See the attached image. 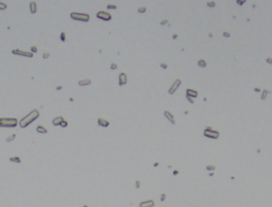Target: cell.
I'll list each match as a JSON object with an SVG mask.
<instances>
[{
  "instance_id": "cell-1",
  "label": "cell",
  "mask_w": 272,
  "mask_h": 207,
  "mask_svg": "<svg viewBox=\"0 0 272 207\" xmlns=\"http://www.w3.org/2000/svg\"><path fill=\"white\" fill-rule=\"evenodd\" d=\"M38 117H39V112H38L37 109H33L32 112L29 113L25 118H22L21 120L19 121V125H20V127H22V129L27 127L29 124L32 123V122H33L34 120H36V119L38 118Z\"/></svg>"
},
{
  "instance_id": "cell-2",
  "label": "cell",
  "mask_w": 272,
  "mask_h": 207,
  "mask_svg": "<svg viewBox=\"0 0 272 207\" xmlns=\"http://www.w3.org/2000/svg\"><path fill=\"white\" fill-rule=\"evenodd\" d=\"M17 123L16 118H0V126L2 127H15Z\"/></svg>"
},
{
  "instance_id": "cell-3",
  "label": "cell",
  "mask_w": 272,
  "mask_h": 207,
  "mask_svg": "<svg viewBox=\"0 0 272 207\" xmlns=\"http://www.w3.org/2000/svg\"><path fill=\"white\" fill-rule=\"evenodd\" d=\"M70 17H71L74 20H79V21H84L87 22L89 20V15L85 13H78V12H72L70 14Z\"/></svg>"
},
{
  "instance_id": "cell-4",
  "label": "cell",
  "mask_w": 272,
  "mask_h": 207,
  "mask_svg": "<svg viewBox=\"0 0 272 207\" xmlns=\"http://www.w3.org/2000/svg\"><path fill=\"white\" fill-rule=\"evenodd\" d=\"M204 136L208 137V138L217 139L219 137V132H218V131H214L212 126H207L206 129L204 130Z\"/></svg>"
},
{
  "instance_id": "cell-5",
  "label": "cell",
  "mask_w": 272,
  "mask_h": 207,
  "mask_svg": "<svg viewBox=\"0 0 272 207\" xmlns=\"http://www.w3.org/2000/svg\"><path fill=\"white\" fill-rule=\"evenodd\" d=\"M97 17L99 19L105 20V21H109V20L112 19V15H111L110 13L103 12V11H99V12L97 13Z\"/></svg>"
},
{
  "instance_id": "cell-6",
  "label": "cell",
  "mask_w": 272,
  "mask_h": 207,
  "mask_svg": "<svg viewBox=\"0 0 272 207\" xmlns=\"http://www.w3.org/2000/svg\"><path fill=\"white\" fill-rule=\"evenodd\" d=\"M181 83H182V81H181L180 79H177V80L174 81V83L172 84V86H171L170 88H169V90H168L169 95H173L174 92L177 91V89H178V88H179V87H180Z\"/></svg>"
},
{
  "instance_id": "cell-7",
  "label": "cell",
  "mask_w": 272,
  "mask_h": 207,
  "mask_svg": "<svg viewBox=\"0 0 272 207\" xmlns=\"http://www.w3.org/2000/svg\"><path fill=\"white\" fill-rule=\"evenodd\" d=\"M13 54H17V55H21V56H27V57H32L33 56V53L31 52H27V51H22L20 49H13L12 51Z\"/></svg>"
},
{
  "instance_id": "cell-8",
  "label": "cell",
  "mask_w": 272,
  "mask_h": 207,
  "mask_svg": "<svg viewBox=\"0 0 272 207\" xmlns=\"http://www.w3.org/2000/svg\"><path fill=\"white\" fill-rule=\"evenodd\" d=\"M128 82V78H127V74L125 73H120L119 74V85L122 86V85H125Z\"/></svg>"
},
{
  "instance_id": "cell-9",
  "label": "cell",
  "mask_w": 272,
  "mask_h": 207,
  "mask_svg": "<svg viewBox=\"0 0 272 207\" xmlns=\"http://www.w3.org/2000/svg\"><path fill=\"white\" fill-rule=\"evenodd\" d=\"M164 116H165V117L167 118L168 120L170 121L172 124H175V120H174V117H173V115H172V114H171L170 112H168V110H166V112H164Z\"/></svg>"
},
{
  "instance_id": "cell-10",
  "label": "cell",
  "mask_w": 272,
  "mask_h": 207,
  "mask_svg": "<svg viewBox=\"0 0 272 207\" xmlns=\"http://www.w3.org/2000/svg\"><path fill=\"white\" fill-rule=\"evenodd\" d=\"M186 96H189V97H191L192 99H195V98L198 97V91H197V90H195V89L188 88L186 90Z\"/></svg>"
},
{
  "instance_id": "cell-11",
  "label": "cell",
  "mask_w": 272,
  "mask_h": 207,
  "mask_svg": "<svg viewBox=\"0 0 272 207\" xmlns=\"http://www.w3.org/2000/svg\"><path fill=\"white\" fill-rule=\"evenodd\" d=\"M154 206V201L149 200V201H144L139 204V207H153Z\"/></svg>"
},
{
  "instance_id": "cell-12",
  "label": "cell",
  "mask_w": 272,
  "mask_h": 207,
  "mask_svg": "<svg viewBox=\"0 0 272 207\" xmlns=\"http://www.w3.org/2000/svg\"><path fill=\"white\" fill-rule=\"evenodd\" d=\"M64 121V118L61 117V116H58V117H55L53 118V120H52V124L55 125V126H57V125H61V123Z\"/></svg>"
},
{
  "instance_id": "cell-13",
  "label": "cell",
  "mask_w": 272,
  "mask_h": 207,
  "mask_svg": "<svg viewBox=\"0 0 272 207\" xmlns=\"http://www.w3.org/2000/svg\"><path fill=\"white\" fill-rule=\"evenodd\" d=\"M98 125L103 126V127H107L110 125V122L107 120H105V119H103V118H99L98 119Z\"/></svg>"
},
{
  "instance_id": "cell-14",
  "label": "cell",
  "mask_w": 272,
  "mask_h": 207,
  "mask_svg": "<svg viewBox=\"0 0 272 207\" xmlns=\"http://www.w3.org/2000/svg\"><path fill=\"white\" fill-rule=\"evenodd\" d=\"M90 83H92V81H90L89 79H84V80L79 81V85L80 86H87V85H89Z\"/></svg>"
},
{
  "instance_id": "cell-15",
  "label": "cell",
  "mask_w": 272,
  "mask_h": 207,
  "mask_svg": "<svg viewBox=\"0 0 272 207\" xmlns=\"http://www.w3.org/2000/svg\"><path fill=\"white\" fill-rule=\"evenodd\" d=\"M30 11H31V13H32V14H35V13H36V11H37V8H36V2H34V1L30 2Z\"/></svg>"
},
{
  "instance_id": "cell-16",
  "label": "cell",
  "mask_w": 272,
  "mask_h": 207,
  "mask_svg": "<svg viewBox=\"0 0 272 207\" xmlns=\"http://www.w3.org/2000/svg\"><path fill=\"white\" fill-rule=\"evenodd\" d=\"M36 132L37 133H42V134H46L47 133V129H46V127H44L43 125H38V126L36 127Z\"/></svg>"
},
{
  "instance_id": "cell-17",
  "label": "cell",
  "mask_w": 272,
  "mask_h": 207,
  "mask_svg": "<svg viewBox=\"0 0 272 207\" xmlns=\"http://www.w3.org/2000/svg\"><path fill=\"white\" fill-rule=\"evenodd\" d=\"M10 162H17V164H20V162H21V160H20V158L18 156H12L11 158H10Z\"/></svg>"
},
{
  "instance_id": "cell-18",
  "label": "cell",
  "mask_w": 272,
  "mask_h": 207,
  "mask_svg": "<svg viewBox=\"0 0 272 207\" xmlns=\"http://www.w3.org/2000/svg\"><path fill=\"white\" fill-rule=\"evenodd\" d=\"M269 92H270V91H269L268 89H264V90H263V94H262V97H261L262 100H265V99L267 98V96H268Z\"/></svg>"
},
{
  "instance_id": "cell-19",
  "label": "cell",
  "mask_w": 272,
  "mask_h": 207,
  "mask_svg": "<svg viewBox=\"0 0 272 207\" xmlns=\"http://www.w3.org/2000/svg\"><path fill=\"white\" fill-rule=\"evenodd\" d=\"M198 66L201 67V68H204V67L206 66V62H205L204 60H200V61L198 62Z\"/></svg>"
},
{
  "instance_id": "cell-20",
  "label": "cell",
  "mask_w": 272,
  "mask_h": 207,
  "mask_svg": "<svg viewBox=\"0 0 272 207\" xmlns=\"http://www.w3.org/2000/svg\"><path fill=\"white\" fill-rule=\"evenodd\" d=\"M216 169V167L214 165H208V166H206V170L207 171H214Z\"/></svg>"
},
{
  "instance_id": "cell-21",
  "label": "cell",
  "mask_w": 272,
  "mask_h": 207,
  "mask_svg": "<svg viewBox=\"0 0 272 207\" xmlns=\"http://www.w3.org/2000/svg\"><path fill=\"white\" fill-rule=\"evenodd\" d=\"M15 137H16L15 134H12L11 136H9L8 138H7V141H8V142H11L12 140H14V138H15Z\"/></svg>"
},
{
  "instance_id": "cell-22",
  "label": "cell",
  "mask_w": 272,
  "mask_h": 207,
  "mask_svg": "<svg viewBox=\"0 0 272 207\" xmlns=\"http://www.w3.org/2000/svg\"><path fill=\"white\" fill-rule=\"evenodd\" d=\"M207 7H209V8L216 7V2L215 1H208V2H207Z\"/></svg>"
},
{
  "instance_id": "cell-23",
  "label": "cell",
  "mask_w": 272,
  "mask_h": 207,
  "mask_svg": "<svg viewBox=\"0 0 272 207\" xmlns=\"http://www.w3.org/2000/svg\"><path fill=\"white\" fill-rule=\"evenodd\" d=\"M146 11H147V8L146 7H140L138 9V13H145Z\"/></svg>"
},
{
  "instance_id": "cell-24",
  "label": "cell",
  "mask_w": 272,
  "mask_h": 207,
  "mask_svg": "<svg viewBox=\"0 0 272 207\" xmlns=\"http://www.w3.org/2000/svg\"><path fill=\"white\" fill-rule=\"evenodd\" d=\"M5 9H7V4L0 2V10H5Z\"/></svg>"
},
{
  "instance_id": "cell-25",
  "label": "cell",
  "mask_w": 272,
  "mask_h": 207,
  "mask_svg": "<svg viewBox=\"0 0 272 207\" xmlns=\"http://www.w3.org/2000/svg\"><path fill=\"white\" fill-rule=\"evenodd\" d=\"M35 52H37V48L35 47V46H32L31 47V53H35Z\"/></svg>"
},
{
  "instance_id": "cell-26",
  "label": "cell",
  "mask_w": 272,
  "mask_h": 207,
  "mask_svg": "<svg viewBox=\"0 0 272 207\" xmlns=\"http://www.w3.org/2000/svg\"><path fill=\"white\" fill-rule=\"evenodd\" d=\"M67 125H68V122H67L66 120H64L62 123H61V126H62V127H66Z\"/></svg>"
},
{
  "instance_id": "cell-27",
  "label": "cell",
  "mask_w": 272,
  "mask_h": 207,
  "mask_svg": "<svg viewBox=\"0 0 272 207\" xmlns=\"http://www.w3.org/2000/svg\"><path fill=\"white\" fill-rule=\"evenodd\" d=\"M107 9H109V10H116V5L109 4V5H107Z\"/></svg>"
},
{
  "instance_id": "cell-28",
  "label": "cell",
  "mask_w": 272,
  "mask_h": 207,
  "mask_svg": "<svg viewBox=\"0 0 272 207\" xmlns=\"http://www.w3.org/2000/svg\"><path fill=\"white\" fill-rule=\"evenodd\" d=\"M186 98H187V100H188V102H190V103H194L195 102L194 99H192L191 97H189V96H186Z\"/></svg>"
},
{
  "instance_id": "cell-29",
  "label": "cell",
  "mask_w": 272,
  "mask_h": 207,
  "mask_svg": "<svg viewBox=\"0 0 272 207\" xmlns=\"http://www.w3.org/2000/svg\"><path fill=\"white\" fill-rule=\"evenodd\" d=\"M111 69H112V70H115V69H117V64L113 63L112 65H111Z\"/></svg>"
},
{
  "instance_id": "cell-30",
  "label": "cell",
  "mask_w": 272,
  "mask_h": 207,
  "mask_svg": "<svg viewBox=\"0 0 272 207\" xmlns=\"http://www.w3.org/2000/svg\"><path fill=\"white\" fill-rule=\"evenodd\" d=\"M167 67H168L167 64H165V63H162V64H160V68H162V69H167Z\"/></svg>"
},
{
  "instance_id": "cell-31",
  "label": "cell",
  "mask_w": 272,
  "mask_h": 207,
  "mask_svg": "<svg viewBox=\"0 0 272 207\" xmlns=\"http://www.w3.org/2000/svg\"><path fill=\"white\" fill-rule=\"evenodd\" d=\"M165 199H166V193H162L160 194V201H165Z\"/></svg>"
},
{
  "instance_id": "cell-32",
  "label": "cell",
  "mask_w": 272,
  "mask_h": 207,
  "mask_svg": "<svg viewBox=\"0 0 272 207\" xmlns=\"http://www.w3.org/2000/svg\"><path fill=\"white\" fill-rule=\"evenodd\" d=\"M166 24H168V20L167 19H163L162 21H160V25H162V26H165Z\"/></svg>"
},
{
  "instance_id": "cell-33",
  "label": "cell",
  "mask_w": 272,
  "mask_h": 207,
  "mask_svg": "<svg viewBox=\"0 0 272 207\" xmlns=\"http://www.w3.org/2000/svg\"><path fill=\"white\" fill-rule=\"evenodd\" d=\"M61 40H62V42H64V40H65V33H64V32H62V33H61Z\"/></svg>"
},
{
  "instance_id": "cell-34",
  "label": "cell",
  "mask_w": 272,
  "mask_h": 207,
  "mask_svg": "<svg viewBox=\"0 0 272 207\" xmlns=\"http://www.w3.org/2000/svg\"><path fill=\"white\" fill-rule=\"evenodd\" d=\"M135 186H136V188H137V189H138V188L140 187V182H139L138 180H136V183H135Z\"/></svg>"
},
{
  "instance_id": "cell-35",
  "label": "cell",
  "mask_w": 272,
  "mask_h": 207,
  "mask_svg": "<svg viewBox=\"0 0 272 207\" xmlns=\"http://www.w3.org/2000/svg\"><path fill=\"white\" fill-rule=\"evenodd\" d=\"M223 36H224V37H230L231 34L229 33V32H223Z\"/></svg>"
},
{
  "instance_id": "cell-36",
  "label": "cell",
  "mask_w": 272,
  "mask_h": 207,
  "mask_svg": "<svg viewBox=\"0 0 272 207\" xmlns=\"http://www.w3.org/2000/svg\"><path fill=\"white\" fill-rule=\"evenodd\" d=\"M245 1H247V0H237V3L238 4H244Z\"/></svg>"
},
{
  "instance_id": "cell-37",
  "label": "cell",
  "mask_w": 272,
  "mask_h": 207,
  "mask_svg": "<svg viewBox=\"0 0 272 207\" xmlns=\"http://www.w3.org/2000/svg\"><path fill=\"white\" fill-rule=\"evenodd\" d=\"M266 62L269 63V64H271V65H272V57H268V59L266 60Z\"/></svg>"
},
{
  "instance_id": "cell-38",
  "label": "cell",
  "mask_w": 272,
  "mask_h": 207,
  "mask_svg": "<svg viewBox=\"0 0 272 207\" xmlns=\"http://www.w3.org/2000/svg\"><path fill=\"white\" fill-rule=\"evenodd\" d=\"M43 56H44V59H48V57H49V53H44Z\"/></svg>"
},
{
  "instance_id": "cell-39",
  "label": "cell",
  "mask_w": 272,
  "mask_h": 207,
  "mask_svg": "<svg viewBox=\"0 0 272 207\" xmlns=\"http://www.w3.org/2000/svg\"><path fill=\"white\" fill-rule=\"evenodd\" d=\"M254 91H255V92H259V91H261V89H259L258 87H255V88H254Z\"/></svg>"
},
{
  "instance_id": "cell-40",
  "label": "cell",
  "mask_w": 272,
  "mask_h": 207,
  "mask_svg": "<svg viewBox=\"0 0 272 207\" xmlns=\"http://www.w3.org/2000/svg\"><path fill=\"white\" fill-rule=\"evenodd\" d=\"M172 38H173V39L178 38V34H173V35H172Z\"/></svg>"
},
{
  "instance_id": "cell-41",
  "label": "cell",
  "mask_w": 272,
  "mask_h": 207,
  "mask_svg": "<svg viewBox=\"0 0 272 207\" xmlns=\"http://www.w3.org/2000/svg\"><path fill=\"white\" fill-rule=\"evenodd\" d=\"M178 174H179V171H177V170L173 171V175H178Z\"/></svg>"
},
{
  "instance_id": "cell-42",
  "label": "cell",
  "mask_w": 272,
  "mask_h": 207,
  "mask_svg": "<svg viewBox=\"0 0 272 207\" xmlns=\"http://www.w3.org/2000/svg\"><path fill=\"white\" fill-rule=\"evenodd\" d=\"M159 166V162H154V167H157Z\"/></svg>"
},
{
  "instance_id": "cell-43",
  "label": "cell",
  "mask_w": 272,
  "mask_h": 207,
  "mask_svg": "<svg viewBox=\"0 0 272 207\" xmlns=\"http://www.w3.org/2000/svg\"><path fill=\"white\" fill-rule=\"evenodd\" d=\"M56 89H57V90H58V89H62V86H57Z\"/></svg>"
},
{
  "instance_id": "cell-44",
  "label": "cell",
  "mask_w": 272,
  "mask_h": 207,
  "mask_svg": "<svg viewBox=\"0 0 272 207\" xmlns=\"http://www.w3.org/2000/svg\"><path fill=\"white\" fill-rule=\"evenodd\" d=\"M84 207H88V206H84Z\"/></svg>"
}]
</instances>
